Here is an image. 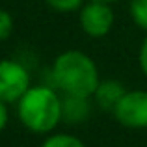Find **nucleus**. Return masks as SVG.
Instances as JSON below:
<instances>
[{
  "label": "nucleus",
  "instance_id": "f257e3e1",
  "mask_svg": "<svg viewBox=\"0 0 147 147\" xmlns=\"http://www.w3.org/2000/svg\"><path fill=\"white\" fill-rule=\"evenodd\" d=\"M52 82L63 95L93 97L100 76L97 63L82 50H65L52 63Z\"/></svg>",
  "mask_w": 147,
  "mask_h": 147
},
{
  "label": "nucleus",
  "instance_id": "f03ea898",
  "mask_svg": "<svg viewBox=\"0 0 147 147\" xmlns=\"http://www.w3.org/2000/svg\"><path fill=\"white\" fill-rule=\"evenodd\" d=\"M17 115L34 134H49L63 119V99L50 86H30L17 100Z\"/></svg>",
  "mask_w": 147,
  "mask_h": 147
},
{
  "label": "nucleus",
  "instance_id": "7ed1b4c3",
  "mask_svg": "<svg viewBox=\"0 0 147 147\" xmlns=\"http://www.w3.org/2000/svg\"><path fill=\"white\" fill-rule=\"evenodd\" d=\"M30 90V75L17 60H0V100L17 102Z\"/></svg>",
  "mask_w": 147,
  "mask_h": 147
},
{
  "label": "nucleus",
  "instance_id": "20e7f679",
  "mask_svg": "<svg viewBox=\"0 0 147 147\" xmlns=\"http://www.w3.org/2000/svg\"><path fill=\"white\" fill-rule=\"evenodd\" d=\"M115 121L127 129H147V91H125L115 108L112 110Z\"/></svg>",
  "mask_w": 147,
  "mask_h": 147
},
{
  "label": "nucleus",
  "instance_id": "39448f33",
  "mask_svg": "<svg viewBox=\"0 0 147 147\" xmlns=\"http://www.w3.org/2000/svg\"><path fill=\"white\" fill-rule=\"evenodd\" d=\"M80 28L90 37H104L114 26V11L110 4L90 0L86 6L80 7L78 13Z\"/></svg>",
  "mask_w": 147,
  "mask_h": 147
},
{
  "label": "nucleus",
  "instance_id": "423d86ee",
  "mask_svg": "<svg viewBox=\"0 0 147 147\" xmlns=\"http://www.w3.org/2000/svg\"><path fill=\"white\" fill-rule=\"evenodd\" d=\"M125 88L119 80H114V78H108V80H100L97 90L93 93V99L95 102L99 104L102 110H114L115 104L121 100V97L125 95Z\"/></svg>",
  "mask_w": 147,
  "mask_h": 147
},
{
  "label": "nucleus",
  "instance_id": "0eeeda50",
  "mask_svg": "<svg viewBox=\"0 0 147 147\" xmlns=\"http://www.w3.org/2000/svg\"><path fill=\"white\" fill-rule=\"evenodd\" d=\"M88 115H90V97H76V95L63 97V121L80 123Z\"/></svg>",
  "mask_w": 147,
  "mask_h": 147
},
{
  "label": "nucleus",
  "instance_id": "6e6552de",
  "mask_svg": "<svg viewBox=\"0 0 147 147\" xmlns=\"http://www.w3.org/2000/svg\"><path fill=\"white\" fill-rule=\"evenodd\" d=\"M41 147H86V144L73 134L56 132V134H49L43 140Z\"/></svg>",
  "mask_w": 147,
  "mask_h": 147
},
{
  "label": "nucleus",
  "instance_id": "1a4fd4ad",
  "mask_svg": "<svg viewBox=\"0 0 147 147\" xmlns=\"http://www.w3.org/2000/svg\"><path fill=\"white\" fill-rule=\"evenodd\" d=\"M130 17L142 30H147V0H130Z\"/></svg>",
  "mask_w": 147,
  "mask_h": 147
},
{
  "label": "nucleus",
  "instance_id": "9d476101",
  "mask_svg": "<svg viewBox=\"0 0 147 147\" xmlns=\"http://www.w3.org/2000/svg\"><path fill=\"white\" fill-rule=\"evenodd\" d=\"M49 7L60 13H71L82 7V0H45Z\"/></svg>",
  "mask_w": 147,
  "mask_h": 147
},
{
  "label": "nucleus",
  "instance_id": "9b49d317",
  "mask_svg": "<svg viewBox=\"0 0 147 147\" xmlns=\"http://www.w3.org/2000/svg\"><path fill=\"white\" fill-rule=\"evenodd\" d=\"M13 32V17L9 11L0 7V41H6Z\"/></svg>",
  "mask_w": 147,
  "mask_h": 147
},
{
  "label": "nucleus",
  "instance_id": "f8f14e48",
  "mask_svg": "<svg viewBox=\"0 0 147 147\" xmlns=\"http://www.w3.org/2000/svg\"><path fill=\"white\" fill-rule=\"evenodd\" d=\"M138 61H140L142 73L147 76V36H145L144 43H142V47H140V56H138Z\"/></svg>",
  "mask_w": 147,
  "mask_h": 147
},
{
  "label": "nucleus",
  "instance_id": "ddd939ff",
  "mask_svg": "<svg viewBox=\"0 0 147 147\" xmlns=\"http://www.w3.org/2000/svg\"><path fill=\"white\" fill-rule=\"evenodd\" d=\"M7 119H9V115H7V106H6L4 100H0V132L6 129Z\"/></svg>",
  "mask_w": 147,
  "mask_h": 147
},
{
  "label": "nucleus",
  "instance_id": "4468645a",
  "mask_svg": "<svg viewBox=\"0 0 147 147\" xmlns=\"http://www.w3.org/2000/svg\"><path fill=\"white\" fill-rule=\"evenodd\" d=\"M99 2H106V4H112V2H117V0H99Z\"/></svg>",
  "mask_w": 147,
  "mask_h": 147
}]
</instances>
